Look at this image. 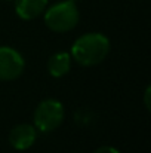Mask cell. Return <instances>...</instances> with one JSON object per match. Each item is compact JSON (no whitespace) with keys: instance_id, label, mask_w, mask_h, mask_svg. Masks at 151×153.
Instances as JSON below:
<instances>
[{"instance_id":"6da1fadb","label":"cell","mask_w":151,"mask_h":153,"mask_svg":"<svg viewBox=\"0 0 151 153\" xmlns=\"http://www.w3.org/2000/svg\"><path fill=\"white\" fill-rule=\"evenodd\" d=\"M110 52V40L101 33H86L76 39L71 46V56L85 67L102 62Z\"/></svg>"},{"instance_id":"7a4b0ae2","label":"cell","mask_w":151,"mask_h":153,"mask_svg":"<svg viewBox=\"0 0 151 153\" xmlns=\"http://www.w3.org/2000/svg\"><path fill=\"white\" fill-rule=\"evenodd\" d=\"M79 7L74 0H64L45 9V24L56 33L73 30L79 24Z\"/></svg>"},{"instance_id":"3957f363","label":"cell","mask_w":151,"mask_h":153,"mask_svg":"<svg viewBox=\"0 0 151 153\" xmlns=\"http://www.w3.org/2000/svg\"><path fill=\"white\" fill-rule=\"evenodd\" d=\"M64 116H65V108L61 101L55 98L43 100L36 107L33 114L34 128L40 132H52L58 126H61Z\"/></svg>"},{"instance_id":"5b68a950","label":"cell","mask_w":151,"mask_h":153,"mask_svg":"<svg viewBox=\"0 0 151 153\" xmlns=\"http://www.w3.org/2000/svg\"><path fill=\"white\" fill-rule=\"evenodd\" d=\"M36 138H37V129L28 123L16 125L9 132V143L16 150L30 149L36 143Z\"/></svg>"},{"instance_id":"52a82bcc","label":"cell","mask_w":151,"mask_h":153,"mask_svg":"<svg viewBox=\"0 0 151 153\" xmlns=\"http://www.w3.org/2000/svg\"><path fill=\"white\" fill-rule=\"evenodd\" d=\"M71 68V55L68 52H56L48 61V71L53 77L65 76Z\"/></svg>"},{"instance_id":"ba28073f","label":"cell","mask_w":151,"mask_h":153,"mask_svg":"<svg viewBox=\"0 0 151 153\" xmlns=\"http://www.w3.org/2000/svg\"><path fill=\"white\" fill-rule=\"evenodd\" d=\"M94 153H120L116 147H111V146H102L99 149H96Z\"/></svg>"},{"instance_id":"8992f818","label":"cell","mask_w":151,"mask_h":153,"mask_svg":"<svg viewBox=\"0 0 151 153\" xmlns=\"http://www.w3.org/2000/svg\"><path fill=\"white\" fill-rule=\"evenodd\" d=\"M48 7V0H15V12L24 21L40 16Z\"/></svg>"},{"instance_id":"277c9868","label":"cell","mask_w":151,"mask_h":153,"mask_svg":"<svg viewBox=\"0 0 151 153\" xmlns=\"http://www.w3.org/2000/svg\"><path fill=\"white\" fill-rule=\"evenodd\" d=\"M25 68V61L16 49L0 46V80L10 82L18 79Z\"/></svg>"},{"instance_id":"9c48e42d","label":"cell","mask_w":151,"mask_h":153,"mask_svg":"<svg viewBox=\"0 0 151 153\" xmlns=\"http://www.w3.org/2000/svg\"><path fill=\"white\" fill-rule=\"evenodd\" d=\"M150 94H151V88L150 86H147V89H145V97H144V102H145V107L150 110Z\"/></svg>"}]
</instances>
